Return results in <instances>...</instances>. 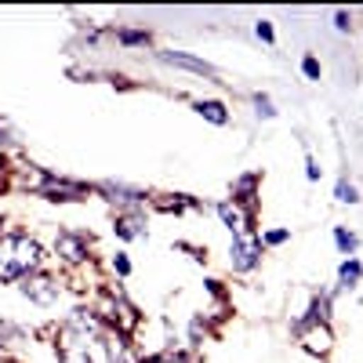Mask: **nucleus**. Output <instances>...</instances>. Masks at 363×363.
<instances>
[{
	"instance_id": "obj_1",
	"label": "nucleus",
	"mask_w": 363,
	"mask_h": 363,
	"mask_svg": "<svg viewBox=\"0 0 363 363\" xmlns=\"http://www.w3.org/2000/svg\"><path fill=\"white\" fill-rule=\"evenodd\" d=\"M40 244L22 233L0 236V280H26L40 265Z\"/></svg>"
},
{
	"instance_id": "obj_2",
	"label": "nucleus",
	"mask_w": 363,
	"mask_h": 363,
	"mask_svg": "<svg viewBox=\"0 0 363 363\" xmlns=\"http://www.w3.org/2000/svg\"><path fill=\"white\" fill-rule=\"evenodd\" d=\"M229 262H233L236 272H251V269L262 262V240H255L251 233H247V236H233Z\"/></svg>"
},
{
	"instance_id": "obj_3",
	"label": "nucleus",
	"mask_w": 363,
	"mask_h": 363,
	"mask_svg": "<svg viewBox=\"0 0 363 363\" xmlns=\"http://www.w3.org/2000/svg\"><path fill=\"white\" fill-rule=\"evenodd\" d=\"M294 330H298L301 349L313 352V356H327V352H330V345H335V338H330L327 323H298Z\"/></svg>"
},
{
	"instance_id": "obj_4",
	"label": "nucleus",
	"mask_w": 363,
	"mask_h": 363,
	"mask_svg": "<svg viewBox=\"0 0 363 363\" xmlns=\"http://www.w3.org/2000/svg\"><path fill=\"white\" fill-rule=\"evenodd\" d=\"M18 287L29 301H37V306H55L58 294H62V287H58L51 277H26Z\"/></svg>"
},
{
	"instance_id": "obj_5",
	"label": "nucleus",
	"mask_w": 363,
	"mask_h": 363,
	"mask_svg": "<svg viewBox=\"0 0 363 363\" xmlns=\"http://www.w3.org/2000/svg\"><path fill=\"white\" fill-rule=\"evenodd\" d=\"M102 345H106L109 363H138V352L131 349V342H128L124 330H106V335H102Z\"/></svg>"
},
{
	"instance_id": "obj_6",
	"label": "nucleus",
	"mask_w": 363,
	"mask_h": 363,
	"mask_svg": "<svg viewBox=\"0 0 363 363\" xmlns=\"http://www.w3.org/2000/svg\"><path fill=\"white\" fill-rule=\"evenodd\" d=\"M55 251H58V258H62V262L77 265V262H84V258H87V240H84L80 233H58Z\"/></svg>"
},
{
	"instance_id": "obj_7",
	"label": "nucleus",
	"mask_w": 363,
	"mask_h": 363,
	"mask_svg": "<svg viewBox=\"0 0 363 363\" xmlns=\"http://www.w3.org/2000/svg\"><path fill=\"white\" fill-rule=\"evenodd\" d=\"M40 196L48 200H80L87 196L84 186H77V182H58V178H44V186H40Z\"/></svg>"
},
{
	"instance_id": "obj_8",
	"label": "nucleus",
	"mask_w": 363,
	"mask_h": 363,
	"mask_svg": "<svg viewBox=\"0 0 363 363\" xmlns=\"http://www.w3.org/2000/svg\"><path fill=\"white\" fill-rule=\"evenodd\" d=\"M167 66H182V69H189V73H200V77H215V69H211L207 62H200V58L186 55V51H164L160 55Z\"/></svg>"
},
{
	"instance_id": "obj_9",
	"label": "nucleus",
	"mask_w": 363,
	"mask_h": 363,
	"mask_svg": "<svg viewBox=\"0 0 363 363\" xmlns=\"http://www.w3.org/2000/svg\"><path fill=\"white\" fill-rule=\"evenodd\" d=\"M145 222H142V211L135 207V211H128V215H120L116 222H113V229H116V236L120 240H135V236H145V229H142Z\"/></svg>"
},
{
	"instance_id": "obj_10",
	"label": "nucleus",
	"mask_w": 363,
	"mask_h": 363,
	"mask_svg": "<svg viewBox=\"0 0 363 363\" xmlns=\"http://www.w3.org/2000/svg\"><path fill=\"white\" fill-rule=\"evenodd\" d=\"M218 215H222V222H225V229L233 236H247V218L240 215L236 203H218Z\"/></svg>"
},
{
	"instance_id": "obj_11",
	"label": "nucleus",
	"mask_w": 363,
	"mask_h": 363,
	"mask_svg": "<svg viewBox=\"0 0 363 363\" xmlns=\"http://www.w3.org/2000/svg\"><path fill=\"white\" fill-rule=\"evenodd\" d=\"M196 113H200L203 120H211V124H218V128H222L225 120H229L225 106H222V102H211V99H207V102H196Z\"/></svg>"
},
{
	"instance_id": "obj_12",
	"label": "nucleus",
	"mask_w": 363,
	"mask_h": 363,
	"mask_svg": "<svg viewBox=\"0 0 363 363\" xmlns=\"http://www.w3.org/2000/svg\"><path fill=\"white\" fill-rule=\"evenodd\" d=\"M359 277H363V265H359V258H345V262H342V269H338V280H342V287H356V284H359Z\"/></svg>"
},
{
	"instance_id": "obj_13",
	"label": "nucleus",
	"mask_w": 363,
	"mask_h": 363,
	"mask_svg": "<svg viewBox=\"0 0 363 363\" xmlns=\"http://www.w3.org/2000/svg\"><path fill=\"white\" fill-rule=\"evenodd\" d=\"M327 316H330V298H327V294H320V298H313L309 316L301 320V323H327Z\"/></svg>"
},
{
	"instance_id": "obj_14",
	"label": "nucleus",
	"mask_w": 363,
	"mask_h": 363,
	"mask_svg": "<svg viewBox=\"0 0 363 363\" xmlns=\"http://www.w3.org/2000/svg\"><path fill=\"white\" fill-rule=\"evenodd\" d=\"M335 240H338V247H342L349 258H352V255H356V247H359V240H356L349 229H335Z\"/></svg>"
},
{
	"instance_id": "obj_15",
	"label": "nucleus",
	"mask_w": 363,
	"mask_h": 363,
	"mask_svg": "<svg viewBox=\"0 0 363 363\" xmlns=\"http://www.w3.org/2000/svg\"><path fill=\"white\" fill-rule=\"evenodd\" d=\"M338 200H342V203H359L356 186H349V182H338Z\"/></svg>"
},
{
	"instance_id": "obj_16",
	"label": "nucleus",
	"mask_w": 363,
	"mask_h": 363,
	"mask_svg": "<svg viewBox=\"0 0 363 363\" xmlns=\"http://www.w3.org/2000/svg\"><path fill=\"white\" fill-rule=\"evenodd\" d=\"M120 44H145L149 40V33H135V29H120Z\"/></svg>"
},
{
	"instance_id": "obj_17",
	"label": "nucleus",
	"mask_w": 363,
	"mask_h": 363,
	"mask_svg": "<svg viewBox=\"0 0 363 363\" xmlns=\"http://www.w3.org/2000/svg\"><path fill=\"white\" fill-rule=\"evenodd\" d=\"M301 73H306L309 80H320V62H316V58H313V55L306 58V62H301Z\"/></svg>"
},
{
	"instance_id": "obj_18",
	"label": "nucleus",
	"mask_w": 363,
	"mask_h": 363,
	"mask_svg": "<svg viewBox=\"0 0 363 363\" xmlns=\"http://www.w3.org/2000/svg\"><path fill=\"white\" fill-rule=\"evenodd\" d=\"M287 236H291L287 229H272V233H265V244H269V247H277V244H284Z\"/></svg>"
},
{
	"instance_id": "obj_19",
	"label": "nucleus",
	"mask_w": 363,
	"mask_h": 363,
	"mask_svg": "<svg viewBox=\"0 0 363 363\" xmlns=\"http://www.w3.org/2000/svg\"><path fill=\"white\" fill-rule=\"evenodd\" d=\"M255 106H258V116H272V113H277V109H272V102H269L265 95H258V99H255Z\"/></svg>"
},
{
	"instance_id": "obj_20",
	"label": "nucleus",
	"mask_w": 363,
	"mask_h": 363,
	"mask_svg": "<svg viewBox=\"0 0 363 363\" xmlns=\"http://www.w3.org/2000/svg\"><path fill=\"white\" fill-rule=\"evenodd\" d=\"M113 269L120 272V277H128V272H131V262H128L124 255H116V258H113Z\"/></svg>"
},
{
	"instance_id": "obj_21",
	"label": "nucleus",
	"mask_w": 363,
	"mask_h": 363,
	"mask_svg": "<svg viewBox=\"0 0 363 363\" xmlns=\"http://www.w3.org/2000/svg\"><path fill=\"white\" fill-rule=\"evenodd\" d=\"M255 33H258L262 40H269V44H272V26H269V22H258V26H255Z\"/></svg>"
},
{
	"instance_id": "obj_22",
	"label": "nucleus",
	"mask_w": 363,
	"mask_h": 363,
	"mask_svg": "<svg viewBox=\"0 0 363 363\" xmlns=\"http://www.w3.org/2000/svg\"><path fill=\"white\" fill-rule=\"evenodd\" d=\"M306 174H309V182H316V178H320V167H316V160H313V157L306 160Z\"/></svg>"
},
{
	"instance_id": "obj_23",
	"label": "nucleus",
	"mask_w": 363,
	"mask_h": 363,
	"mask_svg": "<svg viewBox=\"0 0 363 363\" xmlns=\"http://www.w3.org/2000/svg\"><path fill=\"white\" fill-rule=\"evenodd\" d=\"M335 26H338V29H349V26H352V18H349L345 11H338V15H335Z\"/></svg>"
},
{
	"instance_id": "obj_24",
	"label": "nucleus",
	"mask_w": 363,
	"mask_h": 363,
	"mask_svg": "<svg viewBox=\"0 0 363 363\" xmlns=\"http://www.w3.org/2000/svg\"><path fill=\"white\" fill-rule=\"evenodd\" d=\"M11 138H8V131H4V124H0V145H8Z\"/></svg>"
}]
</instances>
